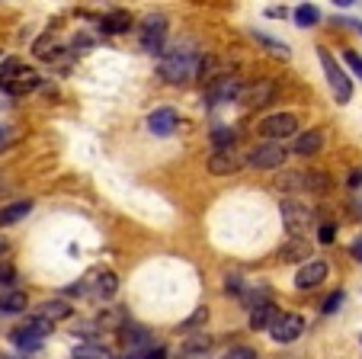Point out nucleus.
<instances>
[{
	"label": "nucleus",
	"instance_id": "31",
	"mask_svg": "<svg viewBox=\"0 0 362 359\" xmlns=\"http://www.w3.org/2000/svg\"><path fill=\"white\" fill-rule=\"evenodd\" d=\"M234 142H238V132H234V129H215L212 132V144L218 151H231Z\"/></svg>",
	"mask_w": 362,
	"mask_h": 359
},
{
	"label": "nucleus",
	"instance_id": "20",
	"mask_svg": "<svg viewBox=\"0 0 362 359\" xmlns=\"http://www.w3.org/2000/svg\"><path fill=\"white\" fill-rule=\"evenodd\" d=\"M324 148V132H308V135H298L295 138V154H301V157H311V154H317V151Z\"/></svg>",
	"mask_w": 362,
	"mask_h": 359
},
{
	"label": "nucleus",
	"instance_id": "18",
	"mask_svg": "<svg viewBox=\"0 0 362 359\" xmlns=\"http://www.w3.org/2000/svg\"><path fill=\"white\" fill-rule=\"evenodd\" d=\"M308 257H311L308 237H292L288 244H282V260H288V263H308Z\"/></svg>",
	"mask_w": 362,
	"mask_h": 359
},
{
	"label": "nucleus",
	"instance_id": "17",
	"mask_svg": "<svg viewBox=\"0 0 362 359\" xmlns=\"http://www.w3.org/2000/svg\"><path fill=\"white\" fill-rule=\"evenodd\" d=\"M129 29H132V16L125 10H112V13H106L100 20V33L106 35H125Z\"/></svg>",
	"mask_w": 362,
	"mask_h": 359
},
{
	"label": "nucleus",
	"instance_id": "13",
	"mask_svg": "<svg viewBox=\"0 0 362 359\" xmlns=\"http://www.w3.org/2000/svg\"><path fill=\"white\" fill-rule=\"evenodd\" d=\"M180 125V115H177V109H170V106H160V109H154V113L148 115V129L154 132V135H173V129Z\"/></svg>",
	"mask_w": 362,
	"mask_h": 359
},
{
	"label": "nucleus",
	"instance_id": "33",
	"mask_svg": "<svg viewBox=\"0 0 362 359\" xmlns=\"http://www.w3.org/2000/svg\"><path fill=\"white\" fill-rule=\"evenodd\" d=\"M225 359H257V350H250V346H231L225 353Z\"/></svg>",
	"mask_w": 362,
	"mask_h": 359
},
{
	"label": "nucleus",
	"instance_id": "43",
	"mask_svg": "<svg viewBox=\"0 0 362 359\" xmlns=\"http://www.w3.org/2000/svg\"><path fill=\"white\" fill-rule=\"evenodd\" d=\"M353 26H356V29H359V33H362V23H353Z\"/></svg>",
	"mask_w": 362,
	"mask_h": 359
},
{
	"label": "nucleus",
	"instance_id": "35",
	"mask_svg": "<svg viewBox=\"0 0 362 359\" xmlns=\"http://www.w3.org/2000/svg\"><path fill=\"white\" fill-rule=\"evenodd\" d=\"M343 58H346V64L353 68V74H359L362 77V58L356 52H343Z\"/></svg>",
	"mask_w": 362,
	"mask_h": 359
},
{
	"label": "nucleus",
	"instance_id": "24",
	"mask_svg": "<svg viewBox=\"0 0 362 359\" xmlns=\"http://www.w3.org/2000/svg\"><path fill=\"white\" fill-rule=\"evenodd\" d=\"M93 285H96V295L100 298H112L116 295V289H119V279H116V273H93Z\"/></svg>",
	"mask_w": 362,
	"mask_h": 359
},
{
	"label": "nucleus",
	"instance_id": "12",
	"mask_svg": "<svg viewBox=\"0 0 362 359\" xmlns=\"http://www.w3.org/2000/svg\"><path fill=\"white\" fill-rule=\"evenodd\" d=\"M324 279H327V260H308V263H301V270L295 273V285H298V289H315Z\"/></svg>",
	"mask_w": 362,
	"mask_h": 359
},
{
	"label": "nucleus",
	"instance_id": "16",
	"mask_svg": "<svg viewBox=\"0 0 362 359\" xmlns=\"http://www.w3.org/2000/svg\"><path fill=\"white\" fill-rule=\"evenodd\" d=\"M122 337H125V346H129V356L132 353H151L154 350V340H151V334L144 331V327H122Z\"/></svg>",
	"mask_w": 362,
	"mask_h": 359
},
{
	"label": "nucleus",
	"instance_id": "4",
	"mask_svg": "<svg viewBox=\"0 0 362 359\" xmlns=\"http://www.w3.org/2000/svg\"><path fill=\"white\" fill-rule=\"evenodd\" d=\"M52 321H45V318H39V314H33V318L26 321L23 327H16L13 334H10V340H13L20 350H39L42 346V340L52 334Z\"/></svg>",
	"mask_w": 362,
	"mask_h": 359
},
{
	"label": "nucleus",
	"instance_id": "23",
	"mask_svg": "<svg viewBox=\"0 0 362 359\" xmlns=\"http://www.w3.org/2000/svg\"><path fill=\"white\" fill-rule=\"evenodd\" d=\"M71 314V305L68 302H62V298H55V302H42L39 305V318H45V321H62V318H68Z\"/></svg>",
	"mask_w": 362,
	"mask_h": 359
},
{
	"label": "nucleus",
	"instance_id": "44",
	"mask_svg": "<svg viewBox=\"0 0 362 359\" xmlns=\"http://www.w3.org/2000/svg\"><path fill=\"white\" fill-rule=\"evenodd\" d=\"M119 359H135V356H119Z\"/></svg>",
	"mask_w": 362,
	"mask_h": 359
},
{
	"label": "nucleus",
	"instance_id": "41",
	"mask_svg": "<svg viewBox=\"0 0 362 359\" xmlns=\"http://www.w3.org/2000/svg\"><path fill=\"white\" fill-rule=\"evenodd\" d=\"M267 16H273V20H279V16H286V10H279V7H269V10H267Z\"/></svg>",
	"mask_w": 362,
	"mask_h": 359
},
{
	"label": "nucleus",
	"instance_id": "25",
	"mask_svg": "<svg viewBox=\"0 0 362 359\" xmlns=\"http://www.w3.org/2000/svg\"><path fill=\"white\" fill-rule=\"evenodd\" d=\"M209 350H212V340L209 337H192L183 343V356H209Z\"/></svg>",
	"mask_w": 362,
	"mask_h": 359
},
{
	"label": "nucleus",
	"instance_id": "2",
	"mask_svg": "<svg viewBox=\"0 0 362 359\" xmlns=\"http://www.w3.org/2000/svg\"><path fill=\"white\" fill-rule=\"evenodd\" d=\"M42 77L35 74L33 68L20 62V58H7V62H0V90L10 96H26L33 90H39Z\"/></svg>",
	"mask_w": 362,
	"mask_h": 359
},
{
	"label": "nucleus",
	"instance_id": "42",
	"mask_svg": "<svg viewBox=\"0 0 362 359\" xmlns=\"http://www.w3.org/2000/svg\"><path fill=\"white\" fill-rule=\"evenodd\" d=\"M362 183V173H349V186H359Z\"/></svg>",
	"mask_w": 362,
	"mask_h": 359
},
{
	"label": "nucleus",
	"instance_id": "38",
	"mask_svg": "<svg viewBox=\"0 0 362 359\" xmlns=\"http://www.w3.org/2000/svg\"><path fill=\"white\" fill-rule=\"evenodd\" d=\"M144 359H167V350L164 346H154L151 353H144Z\"/></svg>",
	"mask_w": 362,
	"mask_h": 359
},
{
	"label": "nucleus",
	"instance_id": "5",
	"mask_svg": "<svg viewBox=\"0 0 362 359\" xmlns=\"http://www.w3.org/2000/svg\"><path fill=\"white\" fill-rule=\"evenodd\" d=\"M279 212H282V224L288 228V234H292V237L305 234V231L311 228V222H315L311 209H308L305 203H298V199H282Z\"/></svg>",
	"mask_w": 362,
	"mask_h": 359
},
{
	"label": "nucleus",
	"instance_id": "45",
	"mask_svg": "<svg viewBox=\"0 0 362 359\" xmlns=\"http://www.w3.org/2000/svg\"><path fill=\"white\" fill-rule=\"evenodd\" d=\"M0 359H10V356H0Z\"/></svg>",
	"mask_w": 362,
	"mask_h": 359
},
{
	"label": "nucleus",
	"instance_id": "32",
	"mask_svg": "<svg viewBox=\"0 0 362 359\" xmlns=\"http://www.w3.org/2000/svg\"><path fill=\"white\" fill-rule=\"evenodd\" d=\"M317 241H321V244H334V241H337V224L324 222L321 228H317Z\"/></svg>",
	"mask_w": 362,
	"mask_h": 359
},
{
	"label": "nucleus",
	"instance_id": "22",
	"mask_svg": "<svg viewBox=\"0 0 362 359\" xmlns=\"http://www.w3.org/2000/svg\"><path fill=\"white\" fill-rule=\"evenodd\" d=\"M0 312H7V314L26 312V292H20V289L4 292V295H0Z\"/></svg>",
	"mask_w": 362,
	"mask_h": 359
},
{
	"label": "nucleus",
	"instance_id": "10",
	"mask_svg": "<svg viewBox=\"0 0 362 359\" xmlns=\"http://www.w3.org/2000/svg\"><path fill=\"white\" fill-rule=\"evenodd\" d=\"M298 132V119L292 113H276V115H267L260 122V135H267L269 142H279V138H288Z\"/></svg>",
	"mask_w": 362,
	"mask_h": 359
},
{
	"label": "nucleus",
	"instance_id": "1",
	"mask_svg": "<svg viewBox=\"0 0 362 359\" xmlns=\"http://www.w3.org/2000/svg\"><path fill=\"white\" fill-rule=\"evenodd\" d=\"M196 64H199V58H196V52H192L189 45H173V48H167L164 52L158 71H160V77H164L167 84L180 87V84H186L192 74H196Z\"/></svg>",
	"mask_w": 362,
	"mask_h": 359
},
{
	"label": "nucleus",
	"instance_id": "29",
	"mask_svg": "<svg viewBox=\"0 0 362 359\" xmlns=\"http://www.w3.org/2000/svg\"><path fill=\"white\" fill-rule=\"evenodd\" d=\"M305 190H315V193L330 190V176L321 173V170H308L305 173Z\"/></svg>",
	"mask_w": 362,
	"mask_h": 359
},
{
	"label": "nucleus",
	"instance_id": "3",
	"mask_svg": "<svg viewBox=\"0 0 362 359\" xmlns=\"http://www.w3.org/2000/svg\"><path fill=\"white\" fill-rule=\"evenodd\" d=\"M317 58H321V64H324V74H327V84H330L334 100L340 103V106H346V103L353 100V84H349V77L340 71V64L334 62V55H330L327 48H317Z\"/></svg>",
	"mask_w": 362,
	"mask_h": 359
},
{
	"label": "nucleus",
	"instance_id": "28",
	"mask_svg": "<svg viewBox=\"0 0 362 359\" xmlns=\"http://www.w3.org/2000/svg\"><path fill=\"white\" fill-rule=\"evenodd\" d=\"M317 20H321V13H317L315 4H301V7L295 10V23H298L301 29H305V26H315Z\"/></svg>",
	"mask_w": 362,
	"mask_h": 359
},
{
	"label": "nucleus",
	"instance_id": "11",
	"mask_svg": "<svg viewBox=\"0 0 362 359\" xmlns=\"http://www.w3.org/2000/svg\"><path fill=\"white\" fill-rule=\"evenodd\" d=\"M273 96H276V84L273 81H260V84H244V90H240L238 100L244 103V106H250V109H260V106H267Z\"/></svg>",
	"mask_w": 362,
	"mask_h": 359
},
{
	"label": "nucleus",
	"instance_id": "19",
	"mask_svg": "<svg viewBox=\"0 0 362 359\" xmlns=\"http://www.w3.org/2000/svg\"><path fill=\"white\" fill-rule=\"evenodd\" d=\"M33 212V203L29 199H23V203H10V205H4L0 209V228H10V224H16V222H23V218Z\"/></svg>",
	"mask_w": 362,
	"mask_h": 359
},
{
	"label": "nucleus",
	"instance_id": "6",
	"mask_svg": "<svg viewBox=\"0 0 362 359\" xmlns=\"http://www.w3.org/2000/svg\"><path fill=\"white\" fill-rule=\"evenodd\" d=\"M288 157L286 144L279 142H267V144H257V148H250V154H247V164L257 170H273V167H282V161Z\"/></svg>",
	"mask_w": 362,
	"mask_h": 359
},
{
	"label": "nucleus",
	"instance_id": "27",
	"mask_svg": "<svg viewBox=\"0 0 362 359\" xmlns=\"http://www.w3.org/2000/svg\"><path fill=\"white\" fill-rule=\"evenodd\" d=\"M253 39L260 42L263 48H269V52H273L276 58H282V62H286L288 55H292V52H288V45H282V42H276L273 35H267V33H253Z\"/></svg>",
	"mask_w": 362,
	"mask_h": 359
},
{
	"label": "nucleus",
	"instance_id": "8",
	"mask_svg": "<svg viewBox=\"0 0 362 359\" xmlns=\"http://www.w3.org/2000/svg\"><path fill=\"white\" fill-rule=\"evenodd\" d=\"M240 90H244V84H240L238 74H221L205 87V100L209 103H231L240 96Z\"/></svg>",
	"mask_w": 362,
	"mask_h": 359
},
{
	"label": "nucleus",
	"instance_id": "9",
	"mask_svg": "<svg viewBox=\"0 0 362 359\" xmlns=\"http://www.w3.org/2000/svg\"><path fill=\"white\" fill-rule=\"evenodd\" d=\"M167 39V20L160 13H148L141 20V48L144 52H160Z\"/></svg>",
	"mask_w": 362,
	"mask_h": 359
},
{
	"label": "nucleus",
	"instance_id": "40",
	"mask_svg": "<svg viewBox=\"0 0 362 359\" xmlns=\"http://www.w3.org/2000/svg\"><path fill=\"white\" fill-rule=\"evenodd\" d=\"M10 144V129H0V148H7Z\"/></svg>",
	"mask_w": 362,
	"mask_h": 359
},
{
	"label": "nucleus",
	"instance_id": "7",
	"mask_svg": "<svg viewBox=\"0 0 362 359\" xmlns=\"http://www.w3.org/2000/svg\"><path fill=\"white\" fill-rule=\"evenodd\" d=\"M301 331H305V318L292 312H276L273 324H269V334H273L276 343H292V340L301 337Z\"/></svg>",
	"mask_w": 362,
	"mask_h": 359
},
{
	"label": "nucleus",
	"instance_id": "37",
	"mask_svg": "<svg viewBox=\"0 0 362 359\" xmlns=\"http://www.w3.org/2000/svg\"><path fill=\"white\" fill-rule=\"evenodd\" d=\"M349 253H353V260H356V263H362V237H356V241H353V247H349Z\"/></svg>",
	"mask_w": 362,
	"mask_h": 359
},
{
	"label": "nucleus",
	"instance_id": "30",
	"mask_svg": "<svg viewBox=\"0 0 362 359\" xmlns=\"http://www.w3.org/2000/svg\"><path fill=\"white\" fill-rule=\"evenodd\" d=\"M74 359H110V353H106V346H100V343H81L74 350Z\"/></svg>",
	"mask_w": 362,
	"mask_h": 359
},
{
	"label": "nucleus",
	"instance_id": "15",
	"mask_svg": "<svg viewBox=\"0 0 362 359\" xmlns=\"http://www.w3.org/2000/svg\"><path fill=\"white\" fill-rule=\"evenodd\" d=\"M33 55L39 58V62H55V58H64L68 52H64V45L58 42V35L45 33V35H39V39H35Z\"/></svg>",
	"mask_w": 362,
	"mask_h": 359
},
{
	"label": "nucleus",
	"instance_id": "39",
	"mask_svg": "<svg viewBox=\"0 0 362 359\" xmlns=\"http://www.w3.org/2000/svg\"><path fill=\"white\" fill-rule=\"evenodd\" d=\"M0 283H13V270L10 266H0Z\"/></svg>",
	"mask_w": 362,
	"mask_h": 359
},
{
	"label": "nucleus",
	"instance_id": "21",
	"mask_svg": "<svg viewBox=\"0 0 362 359\" xmlns=\"http://www.w3.org/2000/svg\"><path fill=\"white\" fill-rule=\"evenodd\" d=\"M276 318V308L273 302H263V305H253L250 308V327L253 331H263V327H269Z\"/></svg>",
	"mask_w": 362,
	"mask_h": 359
},
{
	"label": "nucleus",
	"instance_id": "26",
	"mask_svg": "<svg viewBox=\"0 0 362 359\" xmlns=\"http://www.w3.org/2000/svg\"><path fill=\"white\" fill-rule=\"evenodd\" d=\"M276 186H279V190H286V193L305 190V170H288V173H282Z\"/></svg>",
	"mask_w": 362,
	"mask_h": 359
},
{
	"label": "nucleus",
	"instance_id": "14",
	"mask_svg": "<svg viewBox=\"0 0 362 359\" xmlns=\"http://www.w3.org/2000/svg\"><path fill=\"white\" fill-rule=\"evenodd\" d=\"M240 167H244V161H240L234 151H215V154L209 157V173H215V176H231V173H238Z\"/></svg>",
	"mask_w": 362,
	"mask_h": 359
},
{
	"label": "nucleus",
	"instance_id": "34",
	"mask_svg": "<svg viewBox=\"0 0 362 359\" xmlns=\"http://www.w3.org/2000/svg\"><path fill=\"white\" fill-rule=\"evenodd\" d=\"M340 302H343V292H334V295H330L327 302L321 305V312H324V314H334L337 308H340Z\"/></svg>",
	"mask_w": 362,
	"mask_h": 359
},
{
	"label": "nucleus",
	"instance_id": "36",
	"mask_svg": "<svg viewBox=\"0 0 362 359\" xmlns=\"http://www.w3.org/2000/svg\"><path fill=\"white\" fill-rule=\"evenodd\" d=\"M205 318H209V312H205V308H199V312H196V314H192V318H189V321H186V324H183V327H186V331H189V327L202 324V321H205Z\"/></svg>",
	"mask_w": 362,
	"mask_h": 359
}]
</instances>
